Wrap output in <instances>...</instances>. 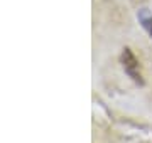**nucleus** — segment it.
<instances>
[{
  "label": "nucleus",
  "instance_id": "obj_1",
  "mask_svg": "<svg viewBox=\"0 0 152 143\" xmlns=\"http://www.w3.org/2000/svg\"><path fill=\"white\" fill-rule=\"evenodd\" d=\"M120 59H122L124 69H125V72L129 74V77H132L137 84H144L142 72H140V66H139V61H137V57L134 56V52H132L129 47H127V49H124L122 57H120Z\"/></svg>",
  "mask_w": 152,
  "mask_h": 143
},
{
  "label": "nucleus",
  "instance_id": "obj_2",
  "mask_svg": "<svg viewBox=\"0 0 152 143\" xmlns=\"http://www.w3.org/2000/svg\"><path fill=\"white\" fill-rule=\"evenodd\" d=\"M139 20H140L144 30H145V32L152 37V14H149V10L144 9V10L139 12Z\"/></svg>",
  "mask_w": 152,
  "mask_h": 143
}]
</instances>
